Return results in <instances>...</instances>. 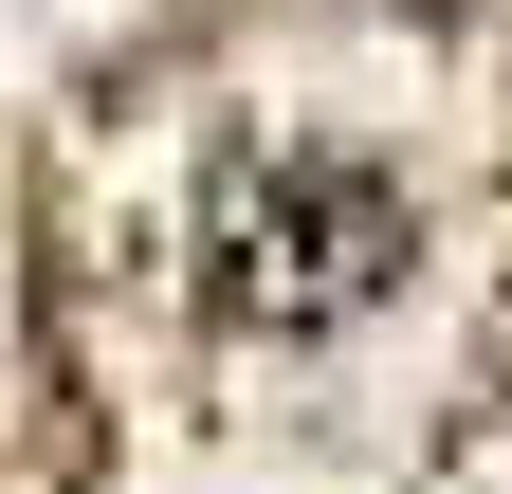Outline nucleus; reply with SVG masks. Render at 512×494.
Wrapping results in <instances>:
<instances>
[{
    "instance_id": "obj_1",
    "label": "nucleus",
    "mask_w": 512,
    "mask_h": 494,
    "mask_svg": "<svg viewBox=\"0 0 512 494\" xmlns=\"http://www.w3.org/2000/svg\"><path fill=\"white\" fill-rule=\"evenodd\" d=\"M403 275V202H384L366 165H275V183H238V220H220V293L238 312H366V293Z\"/></svg>"
}]
</instances>
